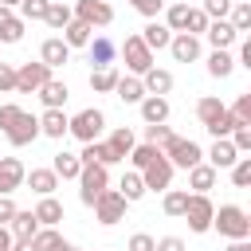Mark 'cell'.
<instances>
[{
  "mask_svg": "<svg viewBox=\"0 0 251 251\" xmlns=\"http://www.w3.org/2000/svg\"><path fill=\"white\" fill-rule=\"evenodd\" d=\"M0 133H4L16 149H24V145H31V141L39 137V118H31L27 110H20L16 102H4V106H0Z\"/></svg>",
  "mask_w": 251,
  "mask_h": 251,
  "instance_id": "1",
  "label": "cell"
},
{
  "mask_svg": "<svg viewBox=\"0 0 251 251\" xmlns=\"http://www.w3.org/2000/svg\"><path fill=\"white\" fill-rule=\"evenodd\" d=\"M212 227L224 235V239H251V216L239 208V204H224L212 212Z\"/></svg>",
  "mask_w": 251,
  "mask_h": 251,
  "instance_id": "2",
  "label": "cell"
},
{
  "mask_svg": "<svg viewBox=\"0 0 251 251\" xmlns=\"http://www.w3.org/2000/svg\"><path fill=\"white\" fill-rule=\"evenodd\" d=\"M161 157L173 165V169H192V165H200L204 161V149L192 141V137H169L165 145H161Z\"/></svg>",
  "mask_w": 251,
  "mask_h": 251,
  "instance_id": "3",
  "label": "cell"
},
{
  "mask_svg": "<svg viewBox=\"0 0 251 251\" xmlns=\"http://www.w3.org/2000/svg\"><path fill=\"white\" fill-rule=\"evenodd\" d=\"M118 55L126 59L129 75H137V78H141V75H145L149 67H157V63H153V51H149V47L141 43V35H126V39L118 43Z\"/></svg>",
  "mask_w": 251,
  "mask_h": 251,
  "instance_id": "4",
  "label": "cell"
},
{
  "mask_svg": "<svg viewBox=\"0 0 251 251\" xmlns=\"http://www.w3.org/2000/svg\"><path fill=\"white\" fill-rule=\"evenodd\" d=\"M102 126H106V114L90 106V110H78V114L67 122V133H71V137H78V141L86 145V141H98Z\"/></svg>",
  "mask_w": 251,
  "mask_h": 251,
  "instance_id": "5",
  "label": "cell"
},
{
  "mask_svg": "<svg viewBox=\"0 0 251 251\" xmlns=\"http://www.w3.org/2000/svg\"><path fill=\"white\" fill-rule=\"evenodd\" d=\"M126 200H122V192L118 188H102L98 192V200H94V220L98 224H106V227H114V224H122L126 220Z\"/></svg>",
  "mask_w": 251,
  "mask_h": 251,
  "instance_id": "6",
  "label": "cell"
},
{
  "mask_svg": "<svg viewBox=\"0 0 251 251\" xmlns=\"http://www.w3.org/2000/svg\"><path fill=\"white\" fill-rule=\"evenodd\" d=\"M212 212H216V204H212L204 192H188V204H184V220H188V231H196V235L212 231Z\"/></svg>",
  "mask_w": 251,
  "mask_h": 251,
  "instance_id": "7",
  "label": "cell"
},
{
  "mask_svg": "<svg viewBox=\"0 0 251 251\" xmlns=\"http://www.w3.org/2000/svg\"><path fill=\"white\" fill-rule=\"evenodd\" d=\"M102 188H110V173L102 165H82V173H78V200L86 208H94V200H98Z\"/></svg>",
  "mask_w": 251,
  "mask_h": 251,
  "instance_id": "8",
  "label": "cell"
},
{
  "mask_svg": "<svg viewBox=\"0 0 251 251\" xmlns=\"http://www.w3.org/2000/svg\"><path fill=\"white\" fill-rule=\"evenodd\" d=\"M75 20H82L86 27H106V24H114V8L110 4H102V0H75Z\"/></svg>",
  "mask_w": 251,
  "mask_h": 251,
  "instance_id": "9",
  "label": "cell"
},
{
  "mask_svg": "<svg viewBox=\"0 0 251 251\" xmlns=\"http://www.w3.org/2000/svg\"><path fill=\"white\" fill-rule=\"evenodd\" d=\"M47 78H51V67H43V63H20L16 67V90L20 94H35Z\"/></svg>",
  "mask_w": 251,
  "mask_h": 251,
  "instance_id": "10",
  "label": "cell"
},
{
  "mask_svg": "<svg viewBox=\"0 0 251 251\" xmlns=\"http://www.w3.org/2000/svg\"><path fill=\"white\" fill-rule=\"evenodd\" d=\"M141 184H145V192H165V188L173 184V165H169L165 157L149 161V165L141 169Z\"/></svg>",
  "mask_w": 251,
  "mask_h": 251,
  "instance_id": "11",
  "label": "cell"
},
{
  "mask_svg": "<svg viewBox=\"0 0 251 251\" xmlns=\"http://www.w3.org/2000/svg\"><path fill=\"white\" fill-rule=\"evenodd\" d=\"M24 176H27V169H24L20 157H0V196L20 192L24 188Z\"/></svg>",
  "mask_w": 251,
  "mask_h": 251,
  "instance_id": "12",
  "label": "cell"
},
{
  "mask_svg": "<svg viewBox=\"0 0 251 251\" xmlns=\"http://www.w3.org/2000/svg\"><path fill=\"white\" fill-rule=\"evenodd\" d=\"M90 63H94V71L98 67H114V59H118V43L110 39V35H90Z\"/></svg>",
  "mask_w": 251,
  "mask_h": 251,
  "instance_id": "13",
  "label": "cell"
},
{
  "mask_svg": "<svg viewBox=\"0 0 251 251\" xmlns=\"http://www.w3.org/2000/svg\"><path fill=\"white\" fill-rule=\"evenodd\" d=\"M204 39L212 43V51H227L239 35H235V27L227 24V20H208V31H204Z\"/></svg>",
  "mask_w": 251,
  "mask_h": 251,
  "instance_id": "14",
  "label": "cell"
},
{
  "mask_svg": "<svg viewBox=\"0 0 251 251\" xmlns=\"http://www.w3.org/2000/svg\"><path fill=\"white\" fill-rule=\"evenodd\" d=\"M39 63L43 67H63V63H71V47L59 39V35H51V39H43V47H39Z\"/></svg>",
  "mask_w": 251,
  "mask_h": 251,
  "instance_id": "15",
  "label": "cell"
},
{
  "mask_svg": "<svg viewBox=\"0 0 251 251\" xmlns=\"http://www.w3.org/2000/svg\"><path fill=\"white\" fill-rule=\"evenodd\" d=\"M204 157H208V165H212L216 173H220V169H231V165L239 161V153H235V145H231L227 137H216V141H212V149H208Z\"/></svg>",
  "mask_w": 251,
  "mask_h": 251,
  "instance_id": "16",
  "label": "cell"
},
{
  "mask_svg": "<svg viewBox=\"0 0 251 251\" xmlns=\"http://www.w3.org/2000/svg\"><path fill=\"white\" fill-rule=\"evenodd\" d=\"M169 51H173V59H176V63H196V59H200V39L180 31V35H173V39H169Z\"/></svg>",
  "mask_w": 251,
  "mask_h": 251,
  "instance_id": "17",
  "label": "cell"
},
{
  "mask_svg": "<svg viewBox=\"0 0 251 251\" xmlns=\"http://www.w3.org/2000/svg\"><path fill=\"white\" fill-rule=\"evenodd\" d=\"M137 106H141V118H145V126H165V122H169V98L145 94Z\"/></svg>",
  "mask_w": 251,
  "mask_h": 251,
  "instance_id": "18",
  "label": "cell"
},
{
  "mask_svg": "<svg viewBox=\"0 0 251 251\" xmlns=\"http://www.w3.org/2000/svg\"><path fill=\"white\" fill-rule=\"evenodd\" d=\"M78 161H82V165H102V169L118 165V157H114V149H110L106 141H86L82 153H78Z\"/></svg>",
  "mask_w": 251,
  "mask_h": 251,
  "instance_id": "19",
  "label": "cell"
},
{
  "mask_svg": "<svg viewBox=\"0 0 251 251\" xmlns=\"http://www.w3.org/2000/svg\"><path fill=\"white\" fill-rule=\"evenodd\" d=\"M35 94L43 98V106H47V110H63V106H67V98H71L67 82H59V78H47V82H43Z\"/></svg>",
  "mask_w": 251,
  "mask_h": 251,
  "instance_id": "20",
  "label": "cell"
},
{
  "mask_svg": "<svg viewBox=\"0 0 251 251\" xmlns=\"http://www.w3.org/2000/svg\"><path fill=\"white\" fill-rule=\"evenodd\" d=\"M67 122H71V118H67L63 110H43V114H39V133L63 141V137H67Z\"/></svg>",
  "mask_w": 251,
  "mask_h": 251,
  "instance_id": "21",
  "label": "cell"
},
{
  "mask_svg": "<svg viewBox=\"0 0 251 251\" xmlns=\"http://www.w3.org/2000/svg\"><path fill=\"white\" fill-rule=\"evenodd\" d=\"M24 184H27L35 196H55V188H59V176H55L51 169H31V173L24 176Z\"/></svg>",
  "mask_w": 251,
  "mask_h": 251,
  "instance_id": "22",
  "label": "cell"
},
{
  "mask_svg": "<svg viewBox=\"0 0 251 251\" xmlns=\"http://www.w3.org/2000/svg\"><path fill=\"white\" fill-rule=\"evenodd\" d=\"M31 216L39 220V227H59V220H63V204H59L55 196H39V204L31 208Z\"/></svg>",
  "mask_w": 251,
  "mask_h": 251,
  "instance_id": "23",
  "label": "cell"
},
{
  "mask_svg": "<svg viewBox=\"0 0 251 251\" xmlns=\"http://www.w3.org/2000/svg\"><path fill=\"white\" fill-rule=\"evenodd\" d=\"M141 86H145V94L165 98V94L173 90V75H169V71H161V67H149V71L141 75Z\"/></svg>",
  "mask_w": 251,
  "mask_h": 251,
  "instance_id": "24",
  "label": "cell"
},
{
  "mask_svg": "<svg viewBox=\"0 0 251 251\" xmlns=\"http://www.w3.org/2000/svg\"><path fill=\"white\" fill-rule=\"evenodd\" d=\"M51 173L59 176V180H78V173H82V161H78V153H55V161H51Z\"/></svg>",
  "mask_w": 251,
  "mask_h": 251,
  "instance_id": "25",
  "label": "cell"
},
{
  "mask_svg": "<svg viewBox=\"0 0 251 251\" xmlns=\"http://www.w3.org/2000/svg\"><path fill=\"white\" fill-rule=\"evenodd\" d=\"M216 176H220V173H216L208 161H200V165H192V169H188V188L208 196V188H216Z\"/></svg>",
  "mask_w": 251,
  "mask_h": 251,
  "instance_id": "26",
  "label": "cell"
},
{
  "mask_svg": "<svg viewBox=\"0 0 251 251\" xmlns=\"http://www.w3.org/2000/svg\"><path fill=\"white\" fill-rule=\"evenodd\" d=\"M169 39H173V31H169L161 20H149V24L141 27V43H145L149 51H161V47H169Z\"/></svg>",
  "mask_w": 251,
  "mask_h": 251,
  "instance_id": "27",
  "label": "cell"
},
{
  "mask_svg": "<svg viewBox=\"0 0 251 251\" xmlns=\"http://www.w3.org/2000/svg\"><path fill=\"white\" fill-rule=\"evenodd\" d=\"M8 231H12V239H16V243H24V239H35V231H39V220H35L31 212H16V216H12V224H8Z\"/></svg>",
  "mask_w": 251,
  "mask_h": 251,
  "instance_id": "28",
  "label": "cell"
},
{
  "mask_svg": "<svg viewBox=\"0 0 251 251\" xmlns=\"http://www.w3.org/2000/svg\"><path fill=\"white\" fill-rule=\"evenodd\" d=\"M75 20V12H71V4H63V0H51L47 4V16H43V24L51 27V31H63L67 24Z\"/></svg>",
  "mask_w": 251,
  "mask_h": 251,
  "instance_id": "29",
  "label": "cell"
},
{
  "mask_svg": "<svg viewBox=\"0 0 251 251\" xmlns=\"http://www.w3.org/2000/svg\"><path fill=\"white\" fill-rule=\"evenodd\" d=\"M188 16H192V8L176 0V4H169V8H165V27H169L173 35H180V31H188Z\"/></svg>",
  "mask_w": 251,
  "mask_h": 251,
  "instance_id": "30",
  "label": "cell"
},
{
  "mask_svg": "<svg viewBox=\"0 0 251 251\" xmlns=\"http://www.w3.org/2000/svg\"><path fill=\"white\" fill-rule=\"evenodd\" d=\"M118 67H98V71H90V90L94 94H114V86H118Z\"/></svg>",
  "mask_w": 251,
  "mask_h": 251,
  "instance_id": "31",
  "label": "cell"
},
{
  "mask_svg": "<svg viewBox=\"0 0 251 251\" xmlns=\"http://www.w3.org/2000/svg\"><path fill=\"white\" fill-rule=\"evenodd\" d=\"M106 145L114 149V157H118V161H126V157H129V149L137 145V137H133V129H129V126H118V129L110 133V141H106Z\"/></svg>",
  "mask_w": 251,
  "mask_h": 251,
  "instance_id": "32",
  "label": "cell"
},
{
  "mask_svg": "<svg viewBox=\"0 0 251 251\" xmlns=\"http://www.w3.org/2000/svg\"><path fill=\"white\" fill-rule=\"evenodd\" d=\"M114 94H118L122 102H141V98H145V86H141L137 75H122L118 86H114Z\"/></svg>",
  "mask_w": 251,
  "mask_h": 251,
  "instance_id": "33",
  "label": "cell"
},
{
  "mask_svg": "<svg viewBox=\"0 0 251 251\" xmlns=\"http://www.w3.org/2000/svg\"><path fill=\"white\" fill-rule=\"evenodd\" d=\"M90 31H94V27H86L82 20H71V24L63 27V35H59V39H63L67 47H86V43H90Z\"/></svg>",
  "mask_w": 251,
  "mask_h": 251,
  "instance_id": "34",
  "label": "cell"
},
{
  "mask_svg": "<svg viewBox=\"0 0 251 251\" xmlns=\"http://www.w3.org/2000/svg\"><path fill=\"white\" fill-rule=\"evenodd\" d=\"M231 71H235V55L231 51H212L208 55V75L212 78H227Z\"/></svg>",
  "mask_w": 251,
  "mask_h": 251,
  "instance_id": "35",
  "label": "cell"
},
{
  "mask_svg": "<svg viewBox=\"0 0 251 251\" xmlns=\"http://www.w3.org/2000/svg\"><path fill=\"white\" fill-rule=\"evenodd\" d=\"M31 243H35V251H67V247H71V243H67L55 227H39Z\"/></svg>",
  "mask_w": 251,
  "mask_h": 251,
  "instance_id": "36",
  "label": "cell"
},
{
  "mask_svg": "<svg viewBox=\"0 0 251 251\" xmlns=\"http://www.w3.org/2000/svg\"><path fill=\"white\" fill-rule=\"evenodd\" d=\"M227 24L235 27V35L251 31V4H247V0H235V4H231V12H227Z\"/></svg>",
  "mask_w": 251,
  "mask_h": 251,
  "instance_id": "37",
  "label": "cell"
},
{
  "mask_svg": "<svg viewBox=\"0 0 251 251\" xmlns=\"http://www.w3.org/2000/svg\"><path fill=\"white\" fill-rule=\"evenodd\" d=\"M224 110H227V106H224V102H220L216 94H204V98L196 102V118H200V126H208V122H216V118H220Z\"/></svg>",
  "mask_w": 251,
  "mask_h": 251,
  "instance_id": "38",
  "label": "cell"
},
{
  "mask_svg": "<svg viewBox=\"0 0 251 251\" xmlns=\"http://www.w3.org/2000/svg\"><path fill=\"white\" fill-rule=\"evenodd\" d=\"M157 157H161V149H157V145H149V141H141V145H133V149H129V165H133V173H141V169H145L149 161H157Z\"/></svg>",
  "mask_w": 251,
  "mask_h": 251,
  "instance_id": "39",
  "label": "cell"
},
{
  "mask_svg": "<svg viewBox=\"0 0 251 251\" xmlns=\"http://www.w3.org/2000/svg\"><path fill=\"white\" fill-rule=\"evenodd\" d=\"M118 192H122V200H126V204H133V200H141V196H145V184H141V173H126V176H122V184H118Z\"/></svg>",
  "mask_w": 251,
  "mask_h": 251,
  "instance_id": "40",
  "label": "cell"
},
{
  "mask_svg": "<svg viewBox=\"0 0 251 251\" xmlns=\"http://www.w3.org/2000/svg\"><path fill=\"white\" fill-rule=\"evenodd\" d=\"M235 126H243V122H239V118H235L231 110H224V114H220L216 122H208L204 129H208L212 137H231V129H235Z\"/></svg>",
  "mask_w": 251,
  "mask_h": 251,
  "instance_id": "41",
  "label": "cell"
},
{
  "mask_svg": "<svg viewBox=\"0 0 251 251\" xmlns=\"http://www.w3.org/2000/svg\"><path fill=\"white\" fill-rule=\"evenodd\" d=\"M184 204H188V192L184 188H165V200H161L165 216H184Z\"/></svg>",
  "mask_w": 251,
  "mask_h": 251,
  "instance_id": "42",
  "label": "cell"
},
{
  "mask_svg": "<svg viewBox=\"0 0 251 251\" xmlns=\"http://www.w3.org/2000/svg\"><path fill=\"white\" fill-rule=\"evenodd\" d=\"M20 39H24V20L20 16H8L0 24V43H20Z\"/></svg>",
  "mask_w": 251,
  "mask_h": 251,
  "instance_id": "43",
  "label": "cell"
},
{
  "mask_svg": "<svg viewBox=\"0 0 251 251\" xmlns=\"http://www.w3.org/2000/svg\"><path fill=\"white\" fill-rule=\"evenodd\" d=\"M47 4L51 0H20V20L27 24V20H43L47 16Z\"/></svg>",
  "mask_w": 251,
  "mask_h": 251,
  "instance_id": "44",
  "label": "cell"
},
{
  "mask_svg": "<svg viewBox=\"0 0 251 251\" xmlns=\"http://www.w3.org/2000/svg\"><path fill=\"white\" fill-rule=\"evenodd\" d=\"M231 184H235V188H247V184H251V157H239V161L231 165Z\"/></svg>",
  "mask_w": 251,
  "mask_h": 251,
  "instance_id": "45",
  "label": "cell"
},
{
  "mask_svg": "<svg viewBox=\"0 0 251 251\" xmlns=\"http://www.w3.org/2000/svg\"><path fill=\"white\" fill-rule=\"evenodd\" d=\"M231 4H235V0H204V8H200V12H204L208 20H227Z\"/></svg>",
  "mask_w": 251,
  "mask_h": 251,
  "instance_id": "46",
  "label": "cell"
},
{
  "mask_svg": "<svg viewBox=\"0 0 251 251\" xmlns=\"http://www.w3.org/2000/svg\"><path fill=\"white\" fill-rule=\"evenodd\" d=\"M227 141L235 145V153H251V126H235Z\"/></svg>",
  "mask_w": 251,
  "mask_h": 251,
  "instance_id": "47",
  "label": "cell"
},
{
  "mask_svg": "<svg viewBox=\"0 0 251 251\" xmlns=\"http://www.w3.org/2000/svg\"><path fill=\"white\" fill-rule=\"evenodd\" d=\"M169 137H173V129H169V126H145V141H149V145H157V149H161Z\"/></svg>",
  "mask_w": 251,
  "mask_h": 251,
  "instance_id": "48",
  "label": "cell"
},
{
  "mask_svg": "<svg viewBox=\"0 0 251 251\" xmlns=\"http://www.w3.org/2000/svg\"><path fill=\"white\" fill-rule=\"evenodd\" d=\"M231 114H235L243 126H251V94H239V98H235V106H231Z\"/></svg>",
  "mask_w": 251,
  "mask_h": 251,
  "instance_id": "49",
  "label": "cell"
},
{
  "mask_svg": "<svg viewBox=\"0 0 251 251\" xmlns=\"http://www.w3.org/2000/svg\"><path fill=\"white\" fill-rule=\"evenodd\" d=\"M153 247H157V239H153V235H145V231L129 235V243H126V251H153Z\"/></svg>",
  "mask_w": 251,
  "mask_h": 251,
  "instance_id": "50",
  "label": "cell"
},
{
  "mask_svg": "<svg viewBox=\"0 0 251 251\" xmlns=\"http://www.w3.org/2000/svg\"><path fill=\"white\" fill-rule=\"evenodd\" d=\"M129 4H133L141 16H149V20H157V12L165 8V0H129Z\"/></svg>",
  "mask_w": 251,
  "mask_h": 251,
  "instance_id": "51",
  "label": "cell"
},
{
  "mask_svg": "<svg viewBox=\"0 0 251 251\" xmlns=\"http://www.w3.org/2000/svg\"><path fill=\"white\" fill-rule=\"evenodd\" d=\"M16 212H20V208H16V200H12V196H0V227H8Z\"/></svg>",
  "mask_w": 251,
  "mask_h": 251,
  "instance_id": "52",
  "label": "cell"
},
{
  "mask_svg": "<svg viewBox=\"0 0 251 251\" xmlns=\"http://www.w3.org/2000/svg\"><path fill=\"white\" fill-rule=\"evenodd\" d=\"M8 90H16V67L0 63V94H8Z\"/></svg>",
  "mask_w": 251,
  "mask_h": 251,
  "instance_id": "53",
  "label": "cell"
},
{
  "mask_svg": "<svg viewBox=\"0 0 251 251\" xmlns=\"http://www.w3.org/2000/svg\"><path fill=\"white\" fill-rule=\"evenodd\" d=\"M153 251H184V239L180 235H165V239H157Z\"/></svg>",
  "mask_w": 251,
  "mask_h": 251,
  "instance_id": "54",
  "label": "cell"
},
{
  "mask_svg": "<svg viewBox=\"0 0 251 251\" xmlns=\"http://www.w3.org/2000/svg\"><path fill=\"white\" fill-rule=\"evenodd\" d=\"M235 67H251V39L239 43V59H235Z\"/></svg>",
  "mask_w": 251,
  "mask_h": 251,
  "instance_id": "55",
  "label": "cell"
},
{
  "mask_svg": "<svg viewBox=\"0 0 251 251\" xmlns=\"http://www.w3.org/2000/svg\"><path fill=\"white\" fill-rule=\"evenodd\" d=\"M224 251H251V239H231Z\"/></svg>",
  "mask_w": 251,
  "mask_h": 251,
  "instance_id": "56",
  "label": "cell"
},
{
  "mask_svg": "<svg viewBox=\"0 0 251 251\" xmlns=\"http://www.w3.org/2000/svg\"><path fill=\"white\" fill-rule=\"evenodd\" d=\"M12 243H16V239H12V231H8V227H0V251H12Z\"/></svg>",
  "mask_w": 251,
  "mask_h": 251,
  "instance_id": "57",
  "label": "cell"
},
{
  "mask_svg": "<svg viewBox=\"0 0 251 251\" xmlns=\"http://www.w3.org/2000/svg\"><path fill=\"white\" fill-rule=\"evenodd\" d=\"M12 251H35V243H31V239H24V243H12Z\"/></svg>",
  "mask_w": 251,
  "mask_h": 251,
  "instance_id": "58",
  "label": "cell"
},
{
  "mask_svg": "<svg viewBox=\"0 0 251 251\" xmlns=\"http://www.w3.org/2000/svg\"><path fill=\"white\" fill-rule=\"evenodd\" d=\"M8 16H16V12H12V8H4V4H0V24H4V20H8Z\"/></svg>",
  "mask_w": 251,
  "mask_h": 251,
  "instance_id": "59",
  "label": "cell"
},
{
  "mask_svg": "<svg viewBox=\"0 0 251 251\" xmlns=\"http://www.w3.org/2000/svg\"><path fill=\"white\" fill-rule=\"evenodd\" d=\"M0 4H4V8H20V0H0Z\"/></svg>",
  "mask_w": 251,
  "mask_h": 251,
  "instance_id": "60",
  "label": "cell"
},
{
  "mask_svg": "<svg viewBox=\"0 0 251 251\" xmlns=\"http://www.w3.org/2000/svg\"><path fill=\"white\" fill-rule=\"evenodd\" d=\"M67 251H78V247H67Z\"/></svg>",
  "mask_w": 251,
  "mask_h": 251,
  "instance_id": "61",
  "label": "cell"
},
{
  "mask_svg": "<svg viewBox=\"0 0 251 251\" xmlns=\"http://www.w3.org/2000/svg\"><path fill=\"white\" fill-rule=\"evenodd\" d=\"M102 4H110V0H102Z\"/></svg>",
  "mask_w": 251,
  "mask_h": 251,
  "instance_id": "62",
  "label": "cell"
}]
</instances>
